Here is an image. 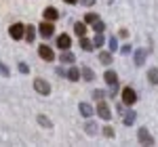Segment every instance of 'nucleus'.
Returning <instances> with one entry per match:
<instances>
[{
	"label": "nucleus",
	"instance_id": "7",
	"mask_svg": "<svg viewBox=\"0 0 158 147\" xmlns=\"http://www.w3.org/2000/svg\"><path fill=\"white\" fill-rule=\"evenodd\" d=\"M38 55H40V57H42L44 61H53V59H55V53H53L49 46H44V44H42V46L38 49Z\"/></svg>",
	"mask_w": 158,
	"mask_h": 147
},
{
	"label": "nucleus",
	"instance_id": "3",
	"mask_svg": "<svg viewBox=\"0 0 158 147\" xmlns=\"http://www.w3.org/2000/svg\"><path fill=\"white\" fill-rule=\"evenodd\" d=\"M122 101H124L127 105H133L135 101H137V93H135L131 86H127V88L122 90Z\"/></svg>",
	"mask_w": 158,
	"mask_h": 147
},
{
	"label": "nucleus",
	"instance_id": "11",
	"mask_svg": "<svg viewBox=\"0 0 158 147\" xmlns=\"http://www.w3.org/2000/svg\"><path fill=\"white\" fill-rule=\"evenodd\" d=\"M135 63H137L139 67L146 63V49H137L135 50Z\"/></svg>",
	"mask_w": 158,
	"mask_h": 147
},
{
	"label": "nucleus",
	"instance_id": "2",
	"mask_svg": "<svg viewBox=\"0 0 158 147\" xmlns=\"http://www.w3.org/2000/svg\"><path fill=\"white\" fill-rule=\"evenodd\" d=\"M23 32H25L23 23H15V25H11V30H9V34H11L13 40H21V38H23Z\"/></svg>",
	"mask_w": 158,
	"mask_h": 147
},
{
	"label": "nucleus",
	"instance_id": "21",
	"mask_svg": "<svg viewBox=\"0 0 158 147\" xmlns=\"http://www.w3.org/2000/svg\"><path fill=\"white\" fill-rule=\"evenodd\" d=\"M38 122L42 124V126H47V128H51V120L47 116H38Z\"/></svg>",
	"mask_w": 158,
	"mask_h": 147
},
{
	"label": "nucleus",
	"instance_id": "5",
	"mask_svg": "<svg viewBox=\"0 0 158 147\" xmlns=\"http://www.w3.org/2000/svg\"><path fill=\"white\" fill-rule=\"evenodd\" d=\"M97 113L103 118V120H112V111H110L108 103H103V101H99V103H97Z\"/></svg>",
	"mask_w": 158,
	"mask_h": 147
},
{
	"label": "nucleus",
	"instance_id": "19",
	"mask_svg": "<svg viewBox=\"0 0 158 147\" xmlns=\"http://www.w3.org/2000/svg\"><path fill=\"white\" fill-rule=\"evenodd\" d=\"M68 78H70V80H72V82H76V80H78V78H80V72H78V70H76V67H72V70H70V72H68Z\"/></svg>",
	"mask_w": 158,
	"mask_h": 147
},
{
	"label": "nucleus",
	"instance_id": "16",
	"mask_svg": "<svg viewBox=\"0 0 158 147\" xmlns=\"http://www.w3.org/2000/svg\"><path fill=\"white\" fill-rule=\"evenodd\" d=\"M74 32H76L78 36H85V32H86V25H85V23H74Z\"/></svg>",
	"mask_w": 158,
	"mask_h": 147
},
{
	"label": "nucleus",
	"instance_id": "31",
	"mask_svg": "<svg viewBox=\"0 0 158 147\" xmlns=\"http://www.w3.org/2000/svg\"><path fill=\"white\" fill-rule=\"evenodd\" d=\"M122 53H124V55H129V53H133V50H131V46H129V44H127V46H122Z\"/></svg>",
	"mask_w": 158,
	"mask_h": 147
},
{
	"label": "nucleus",
	"instance_id": "18",
	"mask_svg": "<svg viewBox=\"0 0 158 147\" xmlns=\"http://www.w3.org/2000/svg\"><path fill=\"white\" fill-rule=\"evenodd\" d=\"M99 61L103 63V65H110V63H112V55H110V53H101V55H99Z\"/></svg>",
	"mask_w": 158,
	"mask_h": 147
},
{
	"label": "nucleus",
	"instance_id": "22",
	"mask_svg": "<svg viewBox=\"0 0 158 147\" xmlns=\"http://www.w3.org/2000/svg\"><path fill=\"white\" fill-rule=\"evenodd\" d=\"M80 44H82V49H85V50H91V49H93V42H89L86 38H82V40H80Z\"/></svg>",
	"mask_w": 158,
	"mask_h": 147
},
{
	"label": "nucleus",
	"instance_id": "34",
	"mask_svg": "<svg viewBox=\"0 0 158 147\" xmlns=\"http://www.w3.org/2000/svg\"><path fill=\"white\" fill-rule=\"evenodd\" d=\"M65 2H70V4H76V0H65Z\"/></svg>",
	"mask_w": 158,
	"mask_h": 147
},
{
	"label": "nucleus",
	"instance_id": "13",
	"mask_svg": "<svg viewBox=\"0 0 158 147\" xmlns=\"http://www.w3.org/2000/svg\"><path fill=\"white\" fill-rule=\"evenodd\" d=\"M34 34H36V30H34V25H27V27H25V32H23V38H27V42H32V40H34Z\"/></svg>",
	"mask_w": 158,
	"mask_h": 147
},
{
	"label": "nucleus",
	"instance_id": "17",
	"mask_svg": "<svg viewBox=\"0 0 158 147\" xmlns=\"http://www.w3.org/2000/svg\"><path fill=\"white\" fill-rule=\"evenodd\" d=\"M74 53H61V61L63 63H74Z\"/></svg>",
	"mask_w": 158,
	"mask_h": 147
},
{
	"label": "nucleus",
	"instance_id": "4",
	"mask_svg": "<svg viewBox=\"0 0 158 147\" xmlns=\"http://www.w3.org/2000/svg\"><path fill=\"white\" fill-rule=\"evenodd\" d=\"M137 137H139V143H141V145H146V147H150L152 143H154V139L150 137V133H148V128H139V133H137Z\"/></svg>",
	"mask_w": 158,
	"mask_h": 147
},
{
	"label": "nucleus",
	"instance_id": "24",
	"mask_svg": "<svg viewBox=\"0 0 158 147\" xmlns=\"http://www.w3.org/2000/svg\"><path fill=\"white\" fill-rule=\"evenodd\" d=\"M103 42H106V40H103V36H101V34H97V36H95V40H93V46H101Z\"/></svg>",
	"mask_w": 158,
	"mask_h": 147
},
{
	"label": "nucleus",
	"instance_id": "27",
	"mask_svg": "<svg viewBox=\"0 0 158 147\" xmlns=\"http://www.w3.org/2000/svg\"><path fill=\"white\" fill-rule=\"evenodd\" d=\"M93 27H95V30H97L99 34H101V32H103V27H106V25H103V21H95V23H93Z\"/></svg>",
	"mask_w": 158,
	"mask_h": 147
},
{
	"label": "nucleus",
	"instance_id": "15",
	"mask_svg": "<svg viewBox=\"0 0 158 147\" xmlns=\"http://www.w3.org/2000/svg\"><path fill=\"white\" fill-rule=\"evenodd\" d=\"M148 80H150L152 84H158V70H156V67L148 72Z\"/></svg>",
	"mask_w": 158,
	"mask_h": 147
},
{
	"label": "nucleus",
	"instance_id": "33",
	"mask_svg": "<svg viewBox=\"0 0 158 147\" xmlns=\"http://www.w3.org/2000/svg\"><path fill=\"white\" fill-rule=\"evenodd\" d=\"M95 97H97V99H103V90H95Z\"/></svg>",
	"mask_w": 158,
	"mask_h": 147
},
{
	"label": "nucleus",
	"instance_id": "10",
	"mask_svg": "<svg viewBox=\"0 0 158 147\" xmlns=\"http://www.w3.org/2000/svg\"><path fill=\"white\" fill-rule=\"evenodd\" d=\"M103 78H106V82H108L110 86L118 84V76H116V72H112V70H108V72L103 74Z\"/></svg>",
	"mask_w": 158,
	"mask_h": 147
},
{
	"label": "nucleus",
	"instance_id": "30",
	"mask_svg": "<svg viewBox=\"0 0 158 147\" xmlns=\"http://www.w3.org/2000/svg\"><path fill=\"white\" fill-rule=\"evenodd\" d=\"M19 72H21V74H27V72H30V67H27L25 63H19Z\"/></svg>",
	"mask_w": 158,
	"mask_h": 147
},
{
	"label": "nucleus",
	"instance_id": "32",
	"mask_svg": "<svg viewBox=\"0 0 158 147\" xmlns=\"http://www.w3.org/2000/svg\"><path fill=\"white\" fill-rule=\"evenodd\" d=\"M82 4H86V6H91V4H95V0H80Z\"/></svg>",
	"mask_w": 158,
	"mask_h": 147
},
{
	"label": "nucleus",
	"instance_id": "25",
	"mask_svg": "<svg viewBox=\"0 0 158 147\" xmlns=\"http://www.w3.org/2000/svg\"><path fill=\"white\" fill-rule=\"evenodd\" d=\"M85 19H86V23H95V21H99V17H97V15H93V13H89Z\"/></svg>",
	"mask_w": 158,
	"mask_h": 147
},
{
	"label": "nucleus",
	"instance_id": "26",
	"mask_svg": "<svg viewBox=\"0 0 158 147\" xmlns=\"http://www.w3.org/2000/svg\"><path fill=\"white\" fill-rule=\"evenodd\" d=\"M108 44H110V53L118 49V40H116V38H110V42H108Z\"/></svg>",
	"mask_w": 158,
	"mask_h": 147
},
{
	"label": "nucleus",
	"instance_id": "8",
	"mask_svg": "<svg viewBox=\"0 0 158 147\" xmlns=\"http://www.w3.org/2000/svg\"><path fill=\"white\" fill-rule=\"evenodd\" d=\"M70 44H72V40H70V36H65V34H61L59 38H57V46L63 50H68L70 49Z\"/></svg>",
	"mask_w": 158,
	"mask_h": 147
},
{
	"label": "nucleus",
	"instance_id": "12",
	"mask_svg": "<svg viewBox=\"0 0 158 147\" xmlns=\"http://www.w3.org/2000/svg\"><path fill=\"white\" fill-rule=\"evenodd\" d=\"M80 113H82L85 118H91V116H93V107H91L89 103H80Z\"/></svg>",
	"mask_w": 158,
	"mask_h": 147
},
{
	"label": "nucleus",
	"instance_id": "14",
	"mask_svg": "<svg viewBox=\"0 0 158 147\" xmlns=\"http://www.w3.org/2000/svg\"><path fill=\"white\" fill-rule=\"evenodd\" d=\"M122 122L127 124V126H131V124L135 122V111H133V109H129L127 113H124V120H122Z\"/></svg>",
	"mask_w": 158,
	"mask_h": 147
},
{
	"label": "nucleus",
	"instance_id": "20",
	"mask_svg": "<svg viewBox=\"0 0 158 147\" xmlns=\"http://www.w3.org/2000/svg\"><path fill=\"white\" fill-rule=\"evenodd\" d=\"M82 76H85V80H89V82H91V80L95 78V76H93V72H91L89 67H82Z\"/></svg>",
	"mask_w": 158,
	"mask_h": 147
},
{
	"label": "nucleus",
	"instance_id": "28",
	"mask_svg": "<svg viewBox=\"0 0 158 147\" xmlns=\"http://www.w3.org/2000/svg\"><path fill=\"white\" fill-rule=\"evenodd\" d=\"M103 135L106 137H114V128H112V126H106V128H103Z\"/></svg>",
	"mask_w": 158,
	"mask_h": 147
},
{
	"label": "nucleus",
	"instance_id": "29",
	"mask_svg": "<svg viewBox=\"0 0 158 147\" xmlns=\"http://www.w3.org/2000/svg\"><path fill=\"white\" fill-rule=\"evenodd\" d=\"M0 74H2V76H9V67H6L2 61H0Z\"/></svg>",
	"mask_w": 158,
	"mask_h": 147
},
{
	"label": "nucleus",
	"instance_id": "9",
	"mask_svg": "<svg viewBox=\"0 0 158 147\" xmlns=\"http://www.w3.org/2000/svg\"><path fill=\"white\" fill-rule=\"evenodd\" d=\"M59 17V13H57V9H53V6H49V9H44V19L49 21V23H53L55 19Z\"/></svg>",
	"mask_w": 158,
	"mask_h": 147
},
{
	"label": "nucleus",
	"instance_id": "1",
	"mask_svg": "<svg viewBox=\"0 0 158 147\" xmlns=\"http://www.w3.org/2000/svg\"><path fill=\"white\" fill-rule=\"evenodd\" d=\"M34 88H36V93H40V95H49L51 93L49 82L42 80V78H36V80H34Z\"/></svg>",
	"mask_w": 158,
	"mask_h": 147
},
{
	"label": "nucleus",
	"instance_id": "23",
	"mask_svg": "<svg viewBox=\"0 0 158 147\" xmlns=\"http://www.w3.org/2000/svg\"><path fill=\"white\" fill-rule=\"evenodd\" d=\"M86 133H89V135H95V133H97V126H95L93 122H89L86 124Z\"/></svg>",
	"mask_w": 158,
	"mask_h": 147
},
{
	"label": "nucleus",
	"instance_id": "6",
	"mask_svg": "<svg viewBox=\"0 0 158 147\" xmlns=\"http://www.w3.org/2000/svg\"><path fill=\"white\" fill-rule=\"evenodd\" d=\"M38 30H40V34H42V36H44V38H51V36H53V34H55V27H53V23H49V21H47V23L42 21Z\"/></svg>",
	"mask_w": 158,
	"mask_h": 147
}]
</instances>
